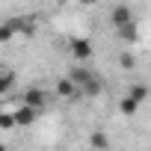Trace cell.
Segmentation results:
<instances>
[{
  "label": "cell",
  "instance_id": "1",
  "mask_svg": "<svg viewBox=\"0 0 151 151\" xmlns=\"http://www.w3.org/2000/svg\"><path fill=\"white\" fill-rule=\"evenodd\" d=\"M68 80L80 89V95H86V98H98L101 95V89H104V80L98 77L95 71H89L86 65H74L71 68V74H68Z\"/></svg>",
  "mask_w": 151,
  "mask_h": 151
},
{
  "label": "cell",
  "instance_id": "2",
  "mask_svg": "<svg viewBox=\"0 0 151 151\" xmlns=\"http://www.w3.org/2000/svg\"><path fill=\"white\" fill-rule=\"evenodd\" d=\"M136 18H133V9L130 6H124V3H119V6H113L110 9V24L119 30V27H127V24H133Z\"/></svg>",
  "mask_w": 151,
  "mask_h": 151
},
{
  "label": "cell",
  "instance_id": "3",
  "mask_svg": "<svg viewBox=\"0 0 151 151\" xmlns=\"http://www.w3.org/2000/svg\"><path fill=\"white\" fill-rule=\"evenodd\" d=\"M92 53H95V47H92L89 39H71V56L77 62H89Z\"/></svg>",
  "mask_w": 151,
  "mask_h": 151
},
{
  "label": "cell",
  "instance_id": "4",
  "mask_svg": "<svg viewBox=\"0 0 151 151\" xmlns=\"http://www.w3.org/2000/svg\"><path fill=\"white\" fill-rule=\"evenodd\" d=\"M24 104H27V107H33L36 113H42V110H45V104H47V95H45V89H39V86H30V89L24 92Z\"/></svg>",
  "mask_w": 151,
  "mask_h": 151
},
{
  "label": "cell",
  "instance_id": "5",
  "mask_svg": "<svg viewBox=\"0 0 151 151\" xmlns=\"http://www.w3.org/2000/svg\"><path fill=\"white\" fill-rule=\"evenodd\" d=\"M12 119H15V127H30V124L39 119V113H36L33 107L21 104V107H15V110H12Z\"/></svg>",
  "mask_w": 151,
  "mask_h": 151
},
{
  "label": "cell",
  "instance_id": "6",
  "mask_svg": "<svg viewBox=\"0 0 151 151\" xmlns=\"http://www.w3.org/2000/svg\"><path fill=\"white\" fill-rule=\"evenodd\" d=\"M56 95H59V98H65V101H77V98H83V95H80V89L74 86L68 77H59V80H56Z\"/></svg>",
  "mask_w": 151,
  "mask_h": 151
},
{
  "label": "cell",
  "instance_id": "7",
  "mask_svg": "<svg viewBox=\"0 0 151 151\" xmlns=\"http://www.w3.org/2000/svg\"><path fill=\"white\" fill-rule=\"evenodd\" d=\"M21 33V18H9L6 24H0V42H9Z\"/></svg>",
  "mask_w": 151,
  "mask_h": 151
},
{
  "label": "cell",
  "instance_id": "8",
  "mask_svg": "<svg viewBox=\"0 0 151 151\" xmlns=\"http://www.w3.org/2000/svg\"><path fill=\"white\" fill-rule=\"evenodd\" d=\"M116 33H119V39H122L124 45H133V42L139 39V27H136V21H133V24H127V27H119Z\"/></svg>",
  "mask_w": 151,
  "mask_h": 151
},
{
  "label": "cell",
  "instance_id": "9",
  "mask_svg": "<svg viewBox=\"0 0 151 151\" xmlns=\"http://www.w3.org/2000/svg\"><path fill=\"white\" fill-rule=\"evenodd\" d=\"M89 145H92L95 151H107V148H110V136H107L104 130H92V133H89Z\"/></svg>",
  "mask_w": 151,
  "mask_h": 151
},
{
  "label": "cell",
  "instance_id": "10",
  "mask_svg": "<svg viewBox=\"0 0 151 151\" xmlns=\"http://www.w3.org/2000/svg\"><path fill=\"white\" fill-rule=\"evenodd\" d=\"M124 95H127L130 101H136V104H142V101L148 98V86H145V83H136V86H130V89H127Z\"/></svg>",
  "mask_w": 151,
  "mask_h": 151
},
{
  "label": "cell",
  "instance_id": "11",
  "mask_svg": "<svg viewBox=\"0 0 151 151\" xmlns=\"http://www.w3.org/2000/svg\"><path fill=\"white\" fill-rule=\"evenodd\" d=\"M136 110H139V104H136V101H130L127 95H124V98L119 101V113H122V116H127V119H133V116H136Z\"/></svg>",
  "mask_w": 151,
  "mask_h": 151
},
{
  "label": "cell",
  "instance_id": "12",
  "mask_svg": "<svg viewBox=\"0 0 151 151\" xmlns=\"http://www.w3.org/2000/svg\"><path fill=\"white\" fill-rule=\"evenodd\" d=\"M12 127H15V119H12V113L0 110V130H12Z\"/></svg>",
  "mask_w": 151,
  "mask_h": 151
},
{
  "label": "cell",
  "instance_id": "13",
  "mask_svg": "<svg viewBox=\"0 0 151 151\" xmlns=\"http://www.w3.org/2000/svg\"><path fill=\"white\" fill-rule=\"evenodd\" d=\"M119 65H122V68H133V65H136V56H133L130 50H124L122 59H119Z\"/></svg>",
  "mask_w": 151,
  "mask_h": 151
},
{
  "label": "cell",
  "instance_id": "14",
  "mask_svg": "<svg viewBox=\"0 0 151 151\" xmlns=\"http://www.w3.org/2000/svg\"><path fill=\"white\" fill-rule=\"evenodd\" d=\"M12 89V74H0V95H6Z\"/></svg>",
  "mask_w": 151,
  "mask_h": 151
},
{
  "label": "cell",
  "instance_id": "15",
  "mask_svg": "<svg viewBox=\"0 0 151 151\" xmlns=\"http://www.w3.org/2000/svg\"><path fill=\"white\" fill-rule=\"evenodd\" d=\"M0 151H6V145H3V142H0Z\"/></svg>",
  "mask_w": 151,
  "mask_h": 151
}]
</instances>
